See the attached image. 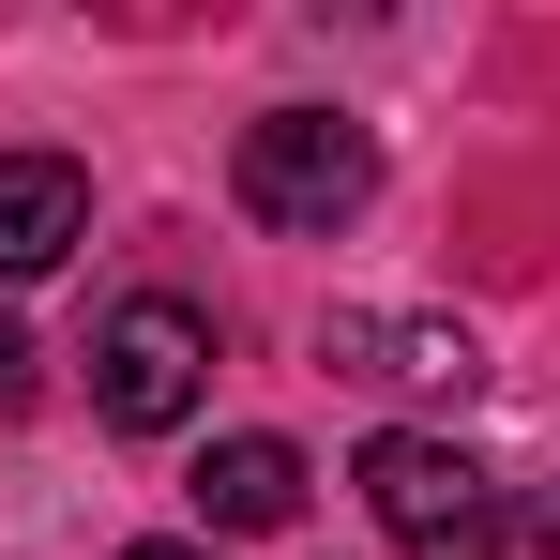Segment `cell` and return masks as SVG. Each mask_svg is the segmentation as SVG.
I'll use <instances>...</instances> for the list:
<instances>
[{"instance_id": "6da1fadb", "label": "cell", "mask_w": 560, "mask_h": 560, "mask_svg": "<svg viewBox=\"0 0 560 560\" xmlns=\"http://www.w3.org/2000/svg\"><path fill=\"white\" fill-rule=\"evenodd\" d=\"M243 212L258 228H288V243H334L349 212L378 197V137L349 121V106H273V121H243Z\"/></svg>"}, {"instance_id": "7a4b0ae2", "label": "cell", "mask_w": 560, "mask_h": 560, "mask_svg": "<svg viewBox=\"0 0 560 560\" xmlns=\"http://www.w3.org/2000/svg\"><path fill=\"white\" fill-rule=\"evenodd\" d=\"M197 394H212V318H197L183 288L106 303V334H92V409L106 424L121 440H167V424H197Z\"/></svg>"}, {"instance_id": "3957f363", "label": "cell", "mask_w": 560, "mask_h": 560, "mask_svg": "<svg viewBox=\"0 0 560 560\" xmlns=\"http://www.w3.org/2000/svg\"><path fill=\"white\" fill-rule=\"evenodd\" d=\"M364 500H378V530L409 560H500V485H485L455 440H424V424L364 440Z\"/></svg>"}, {"instance_id": "277c9868", "label": "cell", "mask_w": 560, "mask_h": 560, "mask_svg": "<svg viewBox=\"0 0 560 560\" xmlns=\"http://www.w3.org/2000/svg\"><path fill=\"white\" fill-rule=\"evenodd\" d=\"M92 243V167L77 152H0V273H61Z\"/></svg>"}, {"instance_id": "5b68a950", "label": "cell", "mask_w": 560, "mask_h": 560, "mask_svg": "<svg viewBox=\"0 0 560 560\" xmlns=\"http://www.w3.org/2000/svg\"><path fill=\"white\" fill-rule=\"evenodd\" d=\"M318 349L349 378H409V394H469V378H485V349H469L455 318H334Z\"/></svg>"}, {"instance_id": "8992f818", "label": "cell", "mask_w": 560, "mask_h": 560, "mask_svg": "<svg viewBox=\"0 0 560 560\" xmlns=\"http://www.w3.org/2000/svg\"><path fill=\"white\" fill-rule=\"evenodd\" d=\"M197 515H212V530H288V515H303V455H288V440H212V455H197Z\"/></svg>"}, {"instance_id": "52a82bcc", "label": "cell", "mask_w": 560, "mask_h": 560, "mask_svg": "<svg viewBox=\"0 0 560 560\" xmlns=\"http://www.w3.org/2000/svg\"><path fill=\"white\" fill-rule=\"evenodd\" d=\"M15 394H31V334H0V409H15Z\"/></svg>"}, {"instance_id": "ba28073f", "label": "cell", "mask_w": 560, "mask_h": 560, "mask_svg": "<svg viewBox=\"0 0 560 560\" xmlns=\"http://www.w3.org/2000/svg\"><path fill=\"white\" fill-rule=\"evenodd\" d=\"M530 546H546V560H560V500H546V515H530Z\"/></svg>"}, {"instance_id": "9c48e42d", "label": "cell", "mask_w": 560, "mask_h": 560, "mask_svg": "<svg viewBox=\"0 0 560 560\" xmlns=\"http://www.w3.org/2000/svg\"><path fill=\"white\" fill-rule=\"evenodd\" d=\"M121 560H212V546H121Z\"/></svg>"}]
</instances>
